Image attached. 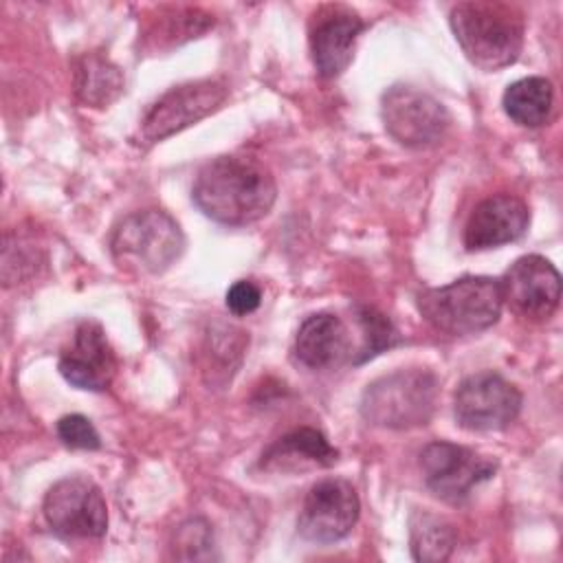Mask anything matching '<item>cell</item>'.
I'll return each mask as SVG.
<instances>
[{"label":"cell","mask_w":563,"mask_h":563,"mask_svg":"<svg viewBox=\"0 0 563 563\" xmlns=\"http://www.w3.org/2000/svg\"><path fill=\"white\" fill-rule=\"evenodd\" d=\"M380 117L394 141L418 150L440 143L451 123L446 108L435 97L405 84L385 90Z\"/></svg>","instance_id":"cell-6"},{"label":"cell","mask_w":563,"mask_h":563,"mask_svg":"<svg viewBox=\"0 0 563 563\" xmlns=\"http://www.w3.org/2000/svg\"><path fill=\"white\" fill-rule=\"evenodd\" d=\"M336 460L339 451L319 429L299 427L275 440L262 453L260 466L268 471H306L332 466Z\"/></svg>","instance_id":"cell-17"},{"label":"cell","mask_w":563,"mask_h":563,"mask_svg":"<svg viewBox=\"0 0 563 563\" xmlns=\"http://www.w3.org/2000/svg\"><path fill=\"white\" fill-rule=\"evenodd\" d=\"M227 97L229 86L218 77L174 86L147 108L141 121V136L150 143L163 141L216 112Z\"/></svg>","instance_id":"cell-8"},{"label":"cell","mask_w":563,"mask_h":563,"mask_svg":"<svg viewBox=\"0 0 563 563\" xmlns=\"http://www.w3.org/2000/svg\"><path fill=\"white\" fill-rule=\"evenodd\" d=\"M356 321L363 330V347L358 350V356L354 358L356 365L398 343V332H396L394 323L376 308L361 306L356 310Z\"/></svg>","instance_id":"cell-21"},{"label":"cell","mask_w":563,"mask_h":563,"mask_svg":"<svg viewBox=\"0 0 563 563\" xmlns=\"http://www.w3.org/2000/svg\"><path fill=\"white\" fill-rule=\"evenodd\" d=\"M347 325L330 312L310 314L297 330L295 356L310 369H332L352 358Z\"/></svg>","instance_id":"cell-16"},{"label":"cell","mask_w":563,"mask_h":563,"mask_svg":"<svg viewBox=\"0 0 563 563\" xmlns=\"http://www.w3.org/2000/svg\"><path fill=\"white\" fill-rule=\"evenodd\" d=\"M504 301L528 319H548L561 299V275L554 264L541 255L515 260L499 277Z\"/></svg>","instance_id":"cell-12"},{"label":"cell","mask_w":563,"mask_h":563,"mask_svg":"<svg viewBox=\"0 0 563 563\" xmlns=\"http://www.w3.org/2000/svg\"><path fill=\"white\" fill-rule=\"evenodd\" d=\"M213 20L202 13L200 9H176L169 15L158 18L156 24H152V35L154 40H169V44H178L183 40L198 37L202 31L209 29Z\"/></svg>","instance_id":"cell-22"},{"label":"cell","mask_w":563,"mask_h":563,"mask_svg":"<svg viewBox=\"0 0 563 563\" xmlns=\"http://www.w3.org/2000/svg\"><path fill=\"white\" fill-rule=\"evenodd\" d=\"M501 284L486 275H466L418 295L420 314L440 332L464 336L495 325L501 317Z\"/></svg>","instance_id":"cell-3"},{"label":"cell","mask_w":563,"mask_h":563,"mask_svg":"<svg viewBox=\"0 0 563 563\" xmlns=\"http://www.w3.org/2000/svg\"><path fill=\"white\" fill-rule=\"evenodd\" d=\"M519 409L521 391L495 372L471 374L455 389V420L466 431H501Z\"/></svg>","instance_id":"cell-10"},{"label":"cell","mask_w":563,"mask_h":563,"mask_svg":"<svg viewBox=\"0 0 563 563\" xmlns=\"http://www.w3.org/2000/svg\"><path fill=\"white\" fill-rule=\"evenodd\" d=\"M48 528L62 539H99L108 530V506L101 488L88 477H64L42 504Z\"/></svg>","instance_id":"cell-7"},{"label":"cell","mask_w":563,"mask_h":563,"mask_svg":"<svg viewBox=\"0 0 563 563\" xmlns=\"http://www.w3.org/2000/svg\"><path fill=\"white\" fill-rule=\"evenodd\" d=\"M438 391V378L429 369H396L365 387L361 416L385 429L422 427L435 411Z\"/></svg>","instance_id":"cell-4"},{"label":"cell","mask_w":563,"mask_h":563,"mask_svg":"<svg viewBox=\"0 0 563 563\" xmlns=\"http://www.w3.org/2000/svg\"><path fill=\"white\" fill-rule=\"evenodd\" d=\"M427 488L446 504H464L471 490L495 475V462L453 442H431L420 453Z\"/></svg>","instance_id":"cell-9"},{"label":"cell","mask_w":563,"mask_h":563,"mask_svg":"<svg viewBox=\"0 0 563 563\" xmlns=\"http://www.w3.org/2000/svg\"><path fill=\"white\" fill-rule=\"evenodd\" d=\"M205 545H211L209 543V528H207L205 521L194 519V521H189L180 528L178 548L189 550L185 554V559H207V556H211V550L205 548Z\"/></svg>","instance_id":"cell-25"},{"label":"cell","mask_w":563,"mask_h":563,"mask_svg":"<svg viewBox=\"0 0 563 563\" xmlns=\"http://www.w3.org/2000/svg\"><path fill=\"white\" fill-rule=\"evenodd\" d=\"M449 22L471 64L499 70L517 62L523 46V13L508 2L468 0L451 9Z\"/></svg>","instance_id":"cell-2"},{"label":"cell","mask_w":563,"mask_h":563,"mask_svg":"<svg viewBox=\"0 0 563 563\" xmlns=\"http://www.w3.org/2000/svg\"><path fill=\"white\" fill-rule=\"evenodd\" d=\"M358 512L361 504L354 486L341 477H325L308 490L297 530L312 543H336L352 532Z\"/></svg>","instance_id":"cell-11"},{"label":"cell","mask_w":563,"mask_h":563,"mask_svg":"<svg viewBox=\"0 0 563 563\" xmlns=\"http://www.w3.org/2000/svg\"><path fill=\"white\" fill-rule=\"evenodd\" d=\"M112 255L125 266L158 275L185 251L178 222L163 209H143L125 216L110 240Z\"/></svg>","instance_id":"cell-5"},{"label":"cell","mask_w":563,"mask_h":563,"mask_svg":"<svg viewBox=\"0 0 563 563\" xmlns=\"http://www.w3.org/2000/svg\"><path fill=\"white\" fill-rule=\"evenodd\" d=\"M57 435L70 449H99L101 446V438H99L95 424L81 413H70V416L59 418Z\"/></svg>","instance_id":"cell-23"},{"label":"cell","mask_w":563,"mask_h":563,"mask_svg":"<svg viewBox=\"0 0 563 563\" xmlns=\"http://www.w3.org/2000/svg\"><path fill=\"white\" fill-rule=\"evenodd\" d=\"M554 90L545 77H523L512 81L501 97L504 112L519 125L539 128L550 119Z\"/></svg>","instance_id":"cell-19"},{"label":"cell","mask_w":563,"mask_h":563,"mask_svg":"<svg viewBox=\"0 0 563 563\" xmlns=\"http://www.w3.org/2000/svg\"><path fill=\"white\" fill-rule=\"evenodd\" d=\"M123 92V73L99 53H86L75 62V95L92 108L110 106Z\"/></svg>","instance_id":"cell-18"},{"label":"cell","mask_w":563,"mask_h":563,"mask_svg":"<svg viewBox=\"0 0 563 563\" xmlns=\"http://www.w3.org/2000/svg\"><path fill=\"white\" fill-rule=\"evenodd\" d=\"M312 18H317L310 29L314 68L323 79H334L352 62L356 40L365 24L356 11L343 4H325Z\"/></svg>","instance_id":"cell-13"},{"label":"cell","mask_w":563,"mask_h":563,"mask_svg":"<svg viewBox=\"0 0 563 563\" xmlns=\"http://www.w3.org/2000/svg\"><path fill=\"white\" fill-rule=\"evenodd\" d=\"M530 222L526 202L510 194H495L484 198L471 211L464 227V246L468 251L497 249L519 240Z\"/></svg>","instance_id":"cell-15"},{"label":"cell","mask_w":563,"mask_h":563,"mask_svg":"<svg viewBox=\"0 0 563 563\" xmlns=\"http://www.w3.org/2000/svg\"><path fill=\"white\" fill-rule=\"evenodd\" d=\"M57 369L70 385L79 389L103 391L110 387L117 358L103 328L97 321L84 319L75 328L73 343L59 354Z\"/></svg>","instance_id":"cell-14"},{"label":"cell","mask_w":563,"mask_h":563,"mask_svg":"<svg viewBox=\"0 0 563 563\" xmlns=\"http://www.w3.org/2000/svg\"><path fill=\"white\" fill-rule=\"evenodd\" d=\"M260 303H262V290L249 279H238L227 290V308L238 317L255 312Z\"/></svg>","instance_id":"cell-24"},{"label":"cell","mask_w":563,"mask_h":563,"mask_svg":"<svg viewBox=\"0 0 563 563\" xmlns=\"http://www.w3.org/2000/svg\"><path fill=\"white\" fill-rule=\"evenodd\" d=\"M455 548L453 528L433 515H416L411 521V554L416 561H446Z\"/></svg>","instance_id":"cell-20"},{"label":"cell","mask_w":563,"mask_h":563,"mask_svg":"<svg viewBox=\"0 0 563 563\" xmlns=\"http://www.w3.org/2000/svg\"><path fill=\"white\" fill-rule=\"evenodd\" d=\"M191 198L207 218L227 227H246L273 209L277 185L255 158L218 156L198 169Z\"/></svg>","instance_id":"cell-1"}]
</instances>
